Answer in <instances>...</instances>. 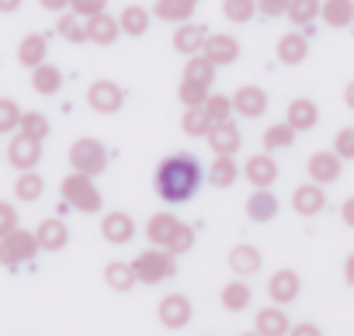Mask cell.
I'll return each mask as SVG.
<instances>
[{"label":"cell","instance_id":"obj_1","mask_svg":"<svg viewBox=\"0 0 354 336\" xmlns=\"http://www.w3.org/2000/svg\"><path fill=\"white\" fill-rule=\"evenodd\" d=\"M202 184V163L192 152H174L156 166V195L170 205L188 201Z\"/></svg>","mask_w":354,"mask_h":336},{"label":"cell","instance_id":"obj_2","mask_svg":"<svg viewBox=\"0 0 354 336\" xmlns=\"http://www.w3.org/2000/svg\"><path fill=\"white\" fill-rule=\"evenodd\" d=\"M63 201L73 205L77 212H97V208H101V191L94 188L91 174L73 170V174L63 181Z\"/></svg>","mask_w":354,"mask_h":336},{"label":"cell","instance_id":"obj_3","mask_svg":"<svg viewBox=\"0 0 354 336\" xmlns=\"http://www.w3.org/2000/svg\"><path fill=\"white\" fill-rule=\"evenodd\" d=\"M132 267H136V277L142 284H160L163 277H174L177 274V264H174V253L170 250H142Z\"/></svg>","mask_w":354,"mask_h":336},{"label":"cell","instance_id":"obj_4","mask_svg":"<svg viewBox=\"0 0 354 336\" xmlns=\"http://www.w3.org/2000/svg\"><path fill=\"white\" fill-rule=\"evenodd\" d=\"M70 163H73V170L94 177V174H101L104 166H108V149H104L97 139L84 135V139H77V142L70 146Z\"/></svg>","mask_w":354,"mask_h":336},{"label":"cell","instance_id":"obj_5","mask_svg":"<svg viewBox=\"0 0 354 336\" xmlns=\"http://www.w3.org/2000/svg\"><path fill=\"white\" fill-rule=\"evenodd\" d=\"M35 250H42L39 236L25 233V229H15V233H8L4 239H0V264H4V267H18V264L32 260Z\"/></svg>","mask_w":354,"mask_h":336},{"label":"cell","instance_id":"obj_6","mask_svg":"<svg viewBox=\"0 0 354 336\" xmlns=\"http://www.w3.org/2000/svg\"><path fill=\"white\" fill-rule=\"evenodd\" d=\"M42 159V139L18 132L8 146V163L18 166V170H35V163Z\"/></svg>","mask_w":354,"mask_h":336},{"label":"cell","instance_id":"obj_7","mask_svg":"<svg viewBox=\"0 0 354 336\" xmlns=\"http://www.w3.org/2000/svg\"><path fill=\"white\" fill-rule=\"evenodd\" d=\"M122 101H125V90L118 83H111V80H94L87 87V104L101 115H115L122 108Z\"/></svg>","mask_w":354,"mask_h":336},{"label":"cell","instance_id":"obj_8","mask_svg":"<svg viewBox=\"0 0 354 336\" xmlns=\"http://www.w3.org/2000/svg\"><path fill=\"white\" fill-rule=\"evenodd\" d=\"M292 208L302 215V219H309V215H319L323 208H326V195H323V184H299L295 191H292Z\"/></svg>","mask_w":354,"mask_h":336},{"label":"cell","instance_id":"obj_9","mask_svg":"<svg viewBox=\"0 0 354 336\" xmlns=\"http://www.w3.org/2000/svg\"><path fill=\"white\" fill-rule=\"evenodd\" d=\"M160 322L167 329H185L192 322V302L185 295H167L160 302Z\"/></svg>","mask_w":354,"mask_h":336},{"label":"cell","instance_id":"obj_10","mask_svg":"<svg viewBox=\"0 0 354 336\" xmlns=\"http://www.w3.org/2000/svg\"><path fill=\"white\" fill-rule=\"evenodd\" d=\"M243 174H247V181H250L254 188H271V184L278 181V163H274L268 152H257V156L247 159Z\"/></svg>","mask_w":354,"mask_h":336},{"label":"cell","instance_id":"obj_11","mask_svg":"<svg viewBox=\"0 0 354 336\" xmlns=\"http://www.w3.org/2000/svg\"><path fill=\"white\" fill-rule=\"evenodd\" d=\"M101 236H104L108 243H115V246H125V243L136 236V222H132L125 212H108V215L101 219Z\"/></svg>","mask_w":354,"mask_h":336},{"label":"cell","instance_id":"obj_12","mask_svg":"<svg viewBox=\"0 0 354 336\" xmlns=\"http://www.w3.org/2000/svg\"><path fill=\"white\" fill-rule=\"evenodd\" d=\"M306 170L316 184H333L340 177V156L337 152H313L309 163H306Z\"/></svg>","mask_w":354,"mask_h":336},{"label":"cell","instance_id":"obj_13","mask_svg":"<svg viewBox=\"0 0 354 336\" xmlns=\"http://www.w3.org/2000/svg\"><path fill=\"white\" fill-rule=\"evenodd\" d=\"M202 52H205L216 66H230V63L240 59V42H236L233 35H209Z\"/></svg>","mask_w":354,"mask_h":336},{"label":"cell","instance_id":"obj_14","mask_svg":"<svg viewBox=\"0 0 354 336\" xmlns=\"http://www.w3.org/2000/svg\"><path fill=\"white\" fill-rule=\"evenodd\" d=\"M233 108H236L243 118H261V115L268 111V94H264L261 87L247 83V87H240V90L233 94Z\"/></svg>","mask_w":354,"mask_h":336},{"label":"cell","instance_id":"obj_15","mask_svg":"<svg viewBox=\"0 0 354 336\" xmlns=\"http://www.w3.org/2000/svg\"><path fill=\"white\" fill-rule=\"evenodd\" d=\"M122 35V25H118V18H111V14H94V18H87V42H94V46H111L115 39Z\"/></svg>","mask_w":354,"mask_h":336},{"label":"cell","instance_id":"obj_16","mask_svg":"<svg viewBox=\"0 0 354 336\" xmlns=\"http://www.w3.org/2000/svg\"><path fill=\"white\" fill-rule=\"evenodd\" d=\"M209 146H212V152L216 156H233L236 149H240V132H236V125H230V121H219V125H212L209 128Z\"/></svg>","mask_w":354,"mask_h":336},{"label":"cell","instance_id":"obj_17","mask_svg":"<svg viewBox=\"0 0 354 336\" xmlns=\"http://www.w3.org/2000/svg\"><path fill=\"white\" fill-rule=\"evenodd\" d=\"M299 274L295 270H278L271 281H268V295H271V302H278V305H288V302H295L299 298Z\"/></svg>","mask_w":354,"mask_h":336},{"label":"cell","instance_id":"obj_18","mask_svg":"<svg viewBox=\"0 0 354 336\" xmlns=\"http://www.w3.org/2000/svg\"><path fill=\"white\" fill-rule=\"evenodd\" d=\"M205 39H209V32L202 25H181L174 32V49L181 56H198L205 49Z\"/></svg>","mask_w":354,"mask_h":336},{"label":"cell","instance_id":"obj_19","mask_svg":"<svg viewBox=\"0 0 354 336\" xmlns=\"http://www.w3.org/2000/svg\"><path fill=\"white\" fill-rule=\"evenodd\" d=\"M316 121H319V111H316V104L309 97H295L288 104V125L295 132H309V128H316Z\"/></svg>","mask_w":354,"mask_h":336},{"label":"cell","instance_id":"obj_20","mask_svg":"<svg viewBox=\"0 0 354 336\" xmlns=\"http://www.w3.org/2000/svg\"><path fill=\"white\" fill-rule=\"evenodd\" d=\"M177 229H181V222H177L174 215H167V212H160V215H153V219H149L146 236H149V243H153V246H170V239L177 236Z\"/></svg>","mask_w":354,"mask_h":336},{"label":"cell","instance_id":"obj_21","mask_svg":"<svg viewBox=\"0 0 354 336\" xmlns=\"http://www.w3.org/2000/svg\"><path fill=\"white\" fill-rule=\"evenodd\" d=\"M46 52H49L46 35H25V39H21V46H18V63H21V66H28V70H35V66H42V63H46Z\"/></svg>","mask_w":354,"mask_h":336},{"label":"cell","instance_id":"obj_22","mask_svg":"<svg viewBox=\"0 0 354 336\" xmlns=\"http://www.w3.org/2000/svg\"><path fill=\"white\" fill-rule=\"evenodd\" d=\"M230 267H233V274H243V277L257 274L261 270V250L257 246H247V243L233 246L230 250Z\"/></svg>","mask_w":354,"mask_h":336},{"label":"cell","instance_id":"obj_23","mask_svg":"<svg viewBox=\"0 0 354 336\" xmlns=\"http://www.w3.org/2000/svg\"><path fill=\"white\" fill-rule=\"evenodd\" d=\"M254 329H257V333H264V336H288V329H292V326H288V315H285L281 308H274V305H271V308H261V312H257Z\"/></svg>","mask_w":354,"mask_h":336},{"label":"cell","instance_id":"obj_24","mask_svg":"<svg viewBox=\"0 0 354 336\" xmlns=\"http://www.w3.org/2000/svg\"><path fill=\"white\" fill-rule=\"evenodd\" d=\"M247 215L254 219V222H271L274 215H278V198L271 195V191H254L250 198H247Z\"/></svg>","mask_w":354,"mask_h":336},{"label":"cell","instance_id":"obj_25","mask_svg":"<svg viewBox=\"0 0 354 336\" xmlns=\"http://www.w3.org/2000/svg\"><path fill=\"white\" fill-rule=\"evenodd\" d=\"M35 236H39V246H42V250H63L66 239H70L63 219H46V222L35 229Z\"/></svg>","mask_w":354,"mask_h":336},{"label":"cell","instance_id":"obj_26","mask_svg":"<svg viewBox=\"0 0 354 336\" xmlns=\"http://www.w3.org/2000/svg\"><path fill=\"white\" fill-rule=\"evenodd\" d=\"M198 8V0H156V8L153 14L163 18V21H177V25H185L192 18V11Z\"/></svg>","mask_w":354,"mask_h":336},{"label":"cell","instance_id":"obj_27","mask_svg":"<svg viewBox=\"0 0 354 336\" xmlns=\"http://www.w3.org/2000/svg\"><path fill=\"white\" fill-rule=\"evenodd\" d=\"M319 18L330 28H347L354 21V0H323V11Z\"/></svg>","mask_w":354,"mask_h":336},{"label":"cell","instance_id":"obj_28","mask_svg":"<svg viewBox=\"0 0 354 336\" xmlns=\"http://www.w3.org/2000/svg\"><path fill=\"white\" fill-rule=\"evenodd\" d=\"M306 52H309V46H306V39H302L299 32H288V35H281V42H278V59H281L285 66H295V63H302V59H306Z\"/></svg>","mask_w":354,"mask_h":336},{"label":"cell","instance_id":"obj_29","mask_svg":"<svg viewBox=\"0 0 354 336\" xmlns=\"http://www.w3.org/2000/svg\"><path fill=\"white\" fill-rule=\"evenodd\" d=\"M32 87H35V94H56L63 87V73L56 66L42 63V66L32 70Z\"/></svg>","mask_w":354,"mask_h":336},{"label":"cell","instance_id":"obj_30","mask_svg":"<svg viewBox=\"0 0 354 336\" xmlns=\"http://www.w3.org/2000/svg\"><path fill=\"white\" fill-rule=\"evenodd\" d=\"M104 281H108V288H115V291H129L139 277H136V267H132V264L115 260V264L104 267Z\"/></svg>","mask_w":354,"mask_h":336},{"label":"cell","instance_id":"obj_31","mask_svg":"<svg viewBox=\"0 0 354 336\" xmlns=\"http://www.w3.org/2000/svg\"><path fill=\"white\" fill-rule=\"evenodd\" d=\"M118 25H122L125 35H146V28H149V11L139 8V4H129V8L122 11Z\"/></svg>","mask_w":354,"mask_h":336},{"label":"cell","instance_id":"obj_32","mask_svg":"<svg viewBox=\"0 0 354 336\" xmlns=\"http://www.w3.org/2000/svg\"><path fill=\"white\" fill-rule=\"evenodd\" d=\"M185 80H198V83H209V87H212V80H216V63H212L205 52H198V56H188Z\"/></svg>","mask_w":354,"mask_h":336},{"label":"cell","instance_id":"obj_33","mask_svg":"<svg viewBox=\"0 0 354 336\" xmlns=\"http://www.w3.org/2000/svg\"><path fill=\"white\" fill-rule=\"evenodd\" d=\"M323 4L319 0H288V21L292 25H313L319 18Z\"/></svg>","mask_w":354,"mask_h":336},{"label":"cell","instance_id":"obj_34","mask_svg":"<svg viewBox=\"0 0 354 336\" xmlns=\"http://www.w3.org/2000/svg\"><path fill=\"white\" fill-rule=\"evenodd\" d=\"M223 14L233 25H247L257 14V0H223Z\"/></svg>","mask_w":354,"mask_h":336},{"label":"cell","instance_id":"obj_35","mask_svg":"<svg viewBox=\"0 0 354 336\" xmlns=\"http://www.w3.org/2000/svg\"><path fill=\"white\" fill-rule=\"evenodd\" d=\"M177 97H181L185 108H202L209 101V83H198V80H181L177 87Z\"/></svg>","mask_w":354,"mask_h":336},{"label":"cell","instance_id":"obj_36","mask_svg":"<svg viewBox=\"0 0 354 336\" xmlns=\"http://www.w3.org/2000/svg\"><path fill=\"white\" fill-rule=\"evenodd\" d=\"M236 163H233V156H216V163H212V170H209V181L216 184V188H230L233 181H236Z\"/></svg>","mask_w":354,"mask_h":336},{"label":"cell","instance_id":"obj_37","mask_svg":"<svg viewBox=\"0 0 354 336\" xmlns=\"http://www.w3.org/2000/svg\"><path fill=\"white\" fill-rule=\"evenodd\" d=\"M56 32H59L66 42H73V46L87 42V25H80V14H59Z\"/></svg>","mask_w":354,"mask_h":336},{"label":"cell","instance_id":"obj_38","mask_svg":"<svg viewBox=\"0 0 354 336\" xmlns=\"http://www.w3.org/2000/svg\"><path fill=\"white\" fill-rule=\"evenodd\" d=\"M181 128H185L188 135H209L212 118H209L205 104H202V108H188V111H185V118H181Z\"/></svg>","mask_w":354,"mask_h":336},{"label":"cell","instance_id":"obj_39","mask_svg":"<svg viewBox=\"0 0 354 336\" xmlns=\"http://www.w3.org/2000/svg\"><path fill=\"white\" fill-rule=\"evenodd\" d=\"M42 188H46V181H42L35 170H21V177H18V184H15V195H18L21 201H35V198L42 195Z\"/></svg>","mask_w":354,"mask_h":336},{"label":"cell","instance_id":"obj_40","mask_svg":"<svg viewBox=\"0 0 354 336\" xmlns=\"http://www.w3.org/2000/svg\"><path fill=\"white\" fill-rule=\"evenodd\" d=\"M223 305H226L230 312H240V308H247V305H250V288H247L243 281H233V284H226V288H223Z\"/></svg>","mask_w":354,"mask_h":336},{"label":"cell","instance_id":"obj_41","mask_svg":"<svg viewBox=\"0 0 354 336\" xmlns=\"http://www.w3.org/2000/svg\"><path fill=\"white\" fill-rule=\"evenodd\" d=\"M295 142V128L285 121V125H271L264 132V149H288Z\"/></svg>","mask_w":354,"mask_h":336},{"label":"cell","instance_id":"obj_42","mask_svg":"<svg viewBox=\"0 0 354 336\" xmlns=\"http://www.w3.org/2000/svg\"><path fill=\"white\" fill-rule=\"evenodd\" d=\"M205 111H209L212 125H219V121H230V115H233L236 108H233V97H223V94H209V101H205Z\"/></svg>","mask_w":354,"mask_h":336},{"label":"cell","instance_id":"obj_43","mask_svg":"<svg viewBox=\"0 0 354 336\" xmlns=\"http://www.w3.org/2000/svg\"><path fill=\"white\" fill-rule=\"evenodd\" d=\"M21 128V108L11 97H0V135Z\"/></svg>","mask_w":354,"mask_h":336},{"label":"cell","instance_id":"obj_44","mask_svg":"<svg viewBox=\"0 0 354 336\" xmlns=\"http://www.w3.org/2000/svg\"><path fill=\"white\" fill-rule=\"evenodd\" d=\"M21 132L35 135V139H46L49 135V118L39 115V111H28V115H21Z\"/></svg>","mask_w":354,"mask_h":336},{"label":"cell","instance_id":"obj_45","mask_svg":"<svg viewBox=\"0 0 354 336\" xmlns=\"http://www.w3.org/2000/svg\"><path fill=\"white\" fill-rule=\"evenodd\" d=\"M333 152L340 159H354V128H340L333 139Z\"/></svg>","mask_w":354,"mask_h":336},{"label":"cell","instance_id":"obj_46","mask_svg":"<svg viewBox=\"0 0 354 336\" xmlns=\"http://www.w3.org/2000/svg\"><path fill=\"white\" fill-rule=\"evenodd\" d=\"M192 246H195V233L181 222V229H177V236L170 239V246H167V250H170V253H188Z\"/></svg>","mask_w":354,"mask_h":336},{"label":"cell","instance_id":"obj_47","mask_svg":"<svg viewBox=\"0 0 354 336\" xmlns=\"http://www.w3.org/2000/svg\"><path fill=\"white\" fill-rule=\"evenodd\" d=\"M70 8H73V14H80V18H94V14H101V11L108 8V0H70Z\"/></svg>","mask_w":354,"mask_h":336},{"label":"cell","instance_id":"obj_48","mask_svg":"<svg viewBox=\"0 0 354 336\" xmlns=\"http://www.w3.org/2000/svg\"><path fill=\"white\" fill-rule=\"evenodd\" d=\"M18 229V212L8 205V201H0V239H4L8 233Z\"/></svg>","mask_w":354,"mask_h":336},{"label":"cell","instance_id":"obj_49","mask_svg":"<svg viewBox=\"0 0 354 336\" xmlns=\"http://www.w3.org/2000/svg\"><path fill=\"white\" fill-rule=\"evenodd\" d=\"M257 11H261V14H268V18L288 14V0H257Z\"/></svg>","mask_w":354,"mask_h":336},{"label":"cell","instance_id":"obj_50","mask_svg":"<svg viewBox=\"0 0 354 336\" xmlns=\"http://www.w3.org/2000/svg\"><path fill=\"white\" fill-rule=\"evenodd\" d=\"M288 336H319V329H316L313 322H299V326L288 329Z\"/></svg>","mask_w":354,"mask_h":336},{"label":"cell","instance_id":"obj_51","mask_svg":"<svg viewBox=\"0 0 354 336\" xmlns=\"http://www.w3.org/2000/svg\"><path fill=\"white\" fill-rule=\"evenodd\" d=\"M340 215H344V222H347V226L354 229V198H347V201H344V208H340Z\"/></svg>","mask_w":354,"mask_h":336},{"label":"cell","instance_id":"obj_52","mask_svg":"<svg viewBox=\"0 0 354 336\" xmlns=\"http://www.w3.org/2000/svg\"><path fill=\"white\" fill-rule=\"evenodd\" d=\"M39 4H42L46 11H66V8H70V0H39Z\"/></svg>","mask_w":354,"mask_h":336},{"label":"cell","instance_id":"obj_53","mask_svg":"<svg viewBox=\"0 0 354 336\" xmlns=\"http://www.w3.org/2000/svg\"><path fill=\"white\" fill-rule=\"evenodd\" d=\"M344 281L347 284H354V253L347 257V264H344Z\"/></svg>","mask_w":354,"mask_h":336},{"label":"cell","instance_id":"obj_54","mask_svg":"<svg viewBox=\"0 0 354 336\" xmlns=\"http://www.w3.org/2000/svg\"><path fill=\"white\" fill-rule=\"evenodd\" d=\"M344 104H347V108L354 111V80H351V83L344 87Z\"/></svg>","mask_w":354,"mask_h":336},{"label":"cell","instance_id":"obj_55","mask_svg":"<svg viewBox=\"0 0 354 336\" xmlns=\"http://www.w3.org/2000/svg\"><path fill=\"white\" fill-rule=\"evenodd\" d=\"M18 8H21V0H0V11H4V14H11Z\"/></svg>","mask_w":354,"mask_h":336},{"label":"cell","instance_id":"obj_56","mask_svg":"<svg viewBox=\"0 0 354 336\" xmlns=\"http://www.w3.org/2000/svg\"><path fill=\"white\" fill-rule=\"evenodd\" d=\"M247 336H264V333H247Z\"/></svg>","mask_w":354,"mask_h":336}]
</instances>
